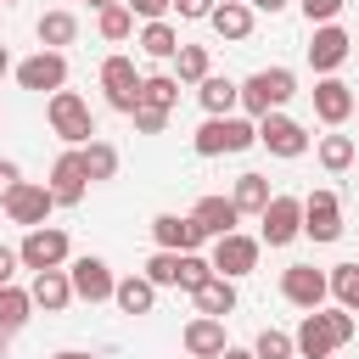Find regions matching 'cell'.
<instances>
[{
  "label": "cell",
  "instance_id": "32",
  "mask_svg": "<svg viewBox=\"0 0 359 359\" xmlns=\"http://www.w3.org/2000/svg\"><path fill=\"white\" fill-rule=\"evenodd\" d=\"M79 157H84L90 185H101V180L118 174V146H112V140H90V146H79Z\"/></svg>",
  "mask_w": 359,
  "mask_h": 359
},
{
  "label": "cell",
  "instance_id": "6",
  "mask_svg": "<svg viewBox=\"0 0 359 359\" xmlns=\"http://www.w3.org/2000/svg\"><path fill=\"white\" fill-rule=\"evenodd\" d=\"M22 269H67V258H73V241H67V230L62 224H34L28 236H22Z\"/></svg>",
  "mask_w": 359,
  "mask_h": 359
},
{
  "label": "cell",
  "instance_id": "1",
  "mask_svg": "<svg viewBox=\"0 0 359 359\" xmlns=\"http://www.w3.org/2000/svg\"><path fill=\"white\" fill-rule=\"evenodd\" d=\"M353 314L337 303V309H309L303 314V325L292 331V342H297V359H331L337 348H348L353 342Z\"/></svg>",
  "mask_w": 359,
  "mask_h": 359
},
{
  "label": "cell",
  "instance_id": "9",
  "mask_svg": "<svg viewBox=\"0 0 359 359\" xmlns=\"http://www.w3.org/2000/svg\"><path fill=\"white\" fill-rule=\"evenodd\" d=\"M0 208H6V219H11V224L34 230V224H50L56 196H50V185H39V180H17V191H11Z\"/></svg>",
  "mask_w": 359,
  "mask_h": 359
},
{
  "label": "cell",
  "instance_id": "42",
  "mask_svg": "<svg viewBox=\"0 0 359 359\" xmlns=\"http://www.w3.org/2000/svg\"><path fill=\"white\" fill-rule=\"evenodd\" d=\"M213 6H219V0H174V11H180L185 22H208V17H213Z\"/></svg>",
  "mask_w": 359,
  "mask_h": 359
},
{
  "label": "cell",
  "instance_id": "27",
  "mask_svg": "<svg viewBox=\"0 0 359 359\" xmlns=\"http://www.w3.org/2000/svg\"><path fill=\"white\" fill-rule=\"evenodd\" d=\"M34 34H39L45 50H62V45L79 39V17H73V11H45V17L34 22Z\"/></svg>",
  "mask_w": 359,
  "mask_h": 359
},
{
  "label": "cell",
  "instance_id": "2",
  "mask_svg": "<svg viewBox=\"0 0 359 359\" xmlns=\"http://www.w3.org/2000/svg\"><path fill=\"white\" fill-rule=\"evenodd\" d=\"M196 157H230V151H247L258 146V118L247 112H224V118H202V129L191 135Z\"/></svg>",
  "mask_w": 359,
  "mask_h": 359
},
{
  "label": "cell",
  "instance_id": "50",
  "mask_svg": "<svg viewBox=\"0 0 359 359\" xmlns=\"http://www.w3.org/2000/svg\"><path fill=\"white\" fill-rule=\"evenodd\" d=\"M84 6H95V11H101V6H112V0H84Z\"/></svg>",
  "mask_w": 359,
  "mask_h": 359
},
{
  "label": "cell",
  "instance_id": "37",
  "mask_svg": "<svg viewBox=\"0 0 359 359\" xmlns=\"http://www.w3.org/2000/svg\"><path fill=\"white\" fill-rule=\"evenodd\" d=\"M146 280H151V286H180V252L157 247V252L146 258Z\"/></svg>",
  "mask_w": 359,
  "mask_h": 359
},
{
  "label": "cell",
  "instance_id": "17",
  "mask_svg": "<svg viewBox=\"0 0 359 359\" xmlns=\"http://www.w3.org/2000/svg\"><path fill=\"white\" fill-rule=\"evenodd\" d=\"M348 50H353V39H348L337 22H320V28H314V39H309V67L325 79V73H337V67L348 62Z\"/></svg>",
  "mask_w": 359,
  "mask_h": 359
},
{
  "label": "cell",
  "instance_id": "15",
  "mask_svg": "<svg viewBox=\"0 0 359 359\" xmlns=\"http://www.w3.org/2000/svg\"><path fill=\"white\" fill-rule=\"evenodd\" d=\"M258 252H264V241H258V236L230 230V236H219V241H213V269H219V275H230V280H241V275H252V269H258Z\"/></svg>",
  "mask_w": 359,
  "mask_h": 359
},
{
  "label": "cell",
  "instance_id": "23",
  "mask_svg": "<svg viewBox=\"0 0 359 359\" xmlns=\"http://www.w3.org/2000/svg\"><path fill=\"white\" fill-rule=\"evenodd\" d=\"M252 17H258V11H252L247 0H219L208 22H213V34H219V39H230V45H241V39L252 34Z\"/></svg>",
  "mask_w": 359,
  "mask_h": 359
},
{
  "label": "cell",
  "instance_id": "36",
  "mask_svg": "<svg viewBox=\"0 0 359 359\" xmlns=\"http://www.w3.org/2000/svg\"><path fill=\"white\" fill-rule=\"evenodd\" d=\"M331 297H337L348 314H359V264H337V269H331Z\"/></svg>",
  "mask_w": 359,
  "mask_h": 359
},
{
  "label": "cell",
  "instance_id": "13",
  "mask_svg": "<svg viewBox=\"0 0 359 359\" xmlns=\"http://www.w3.org/2000/svg\"><path fill=\"white\" fill-rule=\"evenodd\" d=\"M258 146H269V157H303L309 151V129L286 112H264L258 118Z\"/></svg>",
  "mask_w": 359,
  "mask_h": 359
},
{
  "label": "cell",
  "instance_id": "12",
  "mask_svg": "<svg viewBox=\"0 0 359 359\" xmlns=\"http://www.w3.org/2000/svg\"><path fill=\"white\" fill-rule=\"evenodd\" d=\"M303 236L309 241H337L342 236V196L337 191H309L303 196Z\"/></svg>",
  "mask_w": 359,
  "mask_h": 359
},
{
  "label": "cell",
  "instance_id": "39",
  "mask_svg": "<svg viewBox=\"0 0 359 359\" xmlns=\"http://www.w3.org/2000/svg\"><path fill=\"white\" fill-rule=\"evenodd\" d=\"M129 118H135V129H140V135H163V129H168V112H163V107H146V101H140Z\"/></svg>",
  "mask_w": 359,
  "mask_h": 359
},
{
  "label": "cell",
  "instance_id": "46",
  "mask_svg": "<svg viewBox=\"0 0 359 359\" xmlns=\"http://www.w3.org/2000/svg\"><path fill=\"white\" fill-rule=\"evenodd\" d=\"M219 359H258V353H252V348H236V342H230V348H224Z\"/></svg>",
  "mask_w": 359,
  "mask_h": 359
},
{
  "label": "cell",
  "instance_id": "40",
  "mask_svg": "<svg viewBox=\"0 0 359 359\" xmlns=\"http://www.w3.org/2000/svg\"><path fill=\"white\" fill-rule=\"evenodd\" d=\"M303 6V17H309V28H320V22H337V11L348 6V0H297Z\"/></svg>",
  "mask_w": 359,
  "mask_h": 359
},
{
  "label": "cell",
  "instance_id": "35",
  "mask_svg": "<svg viewBox=\"0 0 359 359\" xmlns=\"http://www.w3.org/2000/svg\"><path fill=\"white\" fill-rule=\"evenodd\" d=\"M252 353H258V359H297V342H292V331L264 325V331H258V342H252Z\"/></svg>",
  "mask_w": 359,
  "mask_h": 359
},
{
  "label": "cell",
  "instance_id": "47",
  "mask_svg": "<svg viewBox=\"0 0 359 359\" xmlns=\"http://www.w3.org/2000/svg\"><path fill=\"white\" fill-rule=\"evenodd\" d=\"M50 359H95V353H84V348H62V353H50Z\"/></svg>",
  "mask_w": 359,
  "mask_h": 359
},
{
  "label": "cell",
  "instance_id": "4",
  "mask_svg": "<svg viewBox=\"0 0 359 359\" xmlns=\"http://www.w3.org/2000/svg\"><path fill=\"white\" fill-rule=\"evenodd\" d=\"M45 118H50V135H62L67 146H90L95 140V112L79 90H50L45 95Z\"/></svg>",
  "mask_w": 359,
  "mask_h": 359
},
{
  "label": "cell",
  "instance_id": "24",
  "mask_svg": "<svg viewBox=\"0 0 359 359\" xmlns=\"http://www.w3.org/2000/svg\"><path fill=\"white\" fill-rule=\"evenodd\" d=\"M196 101H202V112H208V118H224V112H236V107H241V84H236V79L208 73V79L196 84Z\"/></svg>",
  "mask_w": 359,
  "mask_h": 359
},
{
  "label": "cell",
  "instance_id": "49",
  "mask_svg": "<svg viewBox=\"0 0 359 359\" xmlns=\"http://www.w3.org/2000/svg\"><path fill=\"white\" fill-rule=\"evenodd\" d=\"M6 348H11V331H0V359H6Z\"/></svg>",
  "mask_w": 359,
  "mask_h": 359
},
{
  "label": "cell",
  "instance_id": "10",
  "mask_svg": "<svg viewBox=\"0 0 359 359\" xmlns=\"http://www.w3.org/2000/svg\"><path fill=\"white\" fill-rule=\"evenodd\" d=\"M11 73H17V84H22V90H39V95L67 90V56H62V50H45V45H39L28 62H17Z\"/></svg>",
  "mask_w": 359,
  "mask_h": 359
},
{
  "label": "cell",
  "instance_id": "22",
  "mask_svg": "<svg viewBox=\"0 0 359 359\" xmlns=\"http://www.w3.org/2000/svg\"><path fill=\"white\" fill-rule=\"evenodd\" d=\"M191 303H196V314L230 320V314H236V280H230V275H208V280L191 292Z\"/></svg>",
  "mask_w": 359,
  "mask_h": 359
},
{
  "label": "cell",
  "instance_id": "19",
  "mask_svg": "<svg viewBox=\"0 0 359 359\" xmlns=\"http://www.w3.org/2000/svg\"><path fill=\"white\" fill-rule=\"evenodd\" d=\"M180 342H185V353H191V359H219V353L230 348V337H224V320H213V314H196V320H185Z\"/></svg>",
  "mask_w": 359,
  "mask_h": 359
},
{
  "label": "cell",
  "instance_id": "7",
  "mask_svg": "<svg viewBox=\"0 0 359 359\" xmlns=\"http://www.w3.org/2000/svg\"><path fill=\"white\" fill-rule=\"evenodd\" d=\"M280 297L292 303V309H325V297H331V275L325 269H314V264H286L280 269Z\"/></svg>",
  "mask_w": 359,
  "mask_h": 359
},
{
  "label": "cell",
  "instance_id": "45",
  "mask_svg": "<svg viewBox=\"0 0 359 359\" xmlns=\"http://www.w3.org/2000/svg\"><path fill=\"white\" fill-rule=\"evenodd\" d=\"M247 6H252V11H269V17H275V11H286L292 0H247Z\"/></svg>",
  "mask_w": 359,
  "mask_h": 359
},
{
  "label": "cell",
  "instance_id": "44",
  "mask_svg": "<svg viewBox=\"0 0 359 359\" xmlns=\"http://www.w3.org/2000/svg\"><path fill=\"white\" fill-rule=\"evenodd\" d=\"M17 269H22V252H17V247H6V241H0V286H6V280H11V275H17Z\"/></svg>",
  "mask_w": 359,
  "mask_h": 359
},
{
  "label": "cell",
  "instance_id": "3",
  "mask_svg": "<svg viewBox=\"0 0 359 359\" xmlns=\"http://www.w3.org/2000/svg\"><path fill=\"white\" fill-rule=\"evenodd\" d=\"M292 95H297V73H292V67H258L252 79H241V112H247V118L280 112Z\"/></svg>",
  "mask_w": 359,
  "mask_h": 359
},
{
  "label": "cell",
  "instance_id": "20",
  "mask_svg": "<svg viewBox=\"0 0 359 359\" xmlns=\"http://www.w3.org/2000/svg\"><path fill=\"white\" fill-rule=\"evenodd\" d=\"M191 219L202 224V236L208 241H219V236H230L236 230V219H241V208L224 196V191H213V196H196V208H191Z\"/></svg>",
  "mask_w": 359,
  "mask_h": 359
},
{
  "label": "cell",
  "instance_id": "31",
  "mask_svg": "<svg viewBox=\"0 0 359 359\" xmlns=\"http://www.w3.org/2000/svg\"><path fill=\"white\" fill-rule=\"evenodd\" d=\"M208 73H213L208 45H180V50H174V79H180V84H202Z\"/></svg>",
  "mask_w": 359,
  "mask_h": 359
},
{
  "label": "cell",
  "instance_id": "30",
  "mask_svg": "<svg viewBox=\"0 0 359 359\" xmlns=\"http://www.w3.org/2000/svg\"><path fill=\"white\" fill-rule=\"evenodd\" d=\"M95 34H101L107 45H118V39H129V34H135V11H129L123 0H112V6H101V11H95Z\"/></svg>",
  "mask_w": 359,
  "mask_h": 359
},
{
  "label": "cell",
  "instance_id": "5",
  "mask_svg": "<svg viewBox=\"0 0 359 359\" xmlns=\"http://www.w3.org/2000/svg\"><path fill=\"white\" fill-rule=\"evenodd\" d=\"M303 236V196H269V208L258 213V241L264 247H292Z\"/></svg>",
  "mask_w": 359,
  "mask_h": 359
},
{
  "label": "cell",
  "instance_id": "28",
  "mask_svg": "<svg viewBox=\"0 0 359 359\" xmlns=\"http://www.w3.org/2000/svg\"><path fill=\"white\" fill-rule=\"evenodd\" d=\"M28 314H34V297H28V286L6 280V286H0V331H22V325H28Z\"/></svg>",
  "mask_w": 359,
  "mask_h": 359
},
{
  "label": "cell",
  "instance_id": "18",
  "mask_svg": "<svg viewBox=\"0 0 359 359\" xmlns=\"http://www.w3.org/2000/svg\"><path fill=\"white\" fill-rule=\"evenodd\" d=\"M151 241L168 247V252H196L208 236H202V224H196L191 213H185V219H180V213H157V219H151Z\"/></svg>",
  "mask_w": 359,
  "mask_h": 359
},
{
  "label": "cell",
  "instance_id": "34",
  "mask_svg": "<svg viewBox=\"0 0 359 359\" xmlns=\"http://www.w3.org/2000/svg\"><path fill=\"white\" fill-rule=\"evenodd\" d=\"M314 157H320V168H331V174H342V168L353 163V135H320V146H314Z\"/></svg>",
  "mask_w": 359,
  "mask_h": 359
},
{
  "label": "cell",
  "instance_id": "51",
  "mask_svg": "<svg viewBox=\"0 0 359 359\" xmlns=\"http://www.w3.org/2000/svg\"><path fill=\"white\" fill-rule=\"evenodd\" d=\"M0 6H17V0H0Z\"/></svg>",
  "mask_w": 359,
  "mask_h": 359
},
{
  "label": "cell",
  "instance_id": "8",
  "mask_svg": "<svg viewBox=\"0 0 359 359\" xmlns=\"http://www.w3.org/2000/svg\"><path fill=\"white\" fill-rule=\"evenodd\" d=\"M67 280H73V297H79V303H107V297H112V286H118L112 264H107V258H95V252L67 258Z\"/></svg>",
  "mask_w": 359,
  "mask_h": 359
},
{
  "label": "cell",
  "instance_id": "14",
  "mask_svg": "<svg viewBox=\"0 0 359 359\" xmlns=\"http://www.w3.org/2000/svg\"><path fill=\"white\" fill-rule=\"evenodd\" d=\"M50 196H56V208H79L84 202V191H90V174H84V157H79V146H67L56 163H50Z\"/></svg>",
  "mask_w": 359,
  "mask_h": 359
},
{
  "label": "cell",
  "instance_id": "21",
  "mask_svg": "<svg viewBox=\"0 0 359 359\" xmlns=\"http://www.w3.org/2000/svg\"><path fill=\"white\" fill-rule=\"evenodd\" d=\"M28 297H34V309H45V314H62V309L73 303V280H67V269H34V286H28Z\"/></svg>",
  "mask_w": 359,
  "mask_h": 359
},
{
  "label": "cell",
  "instance_id": "41",
  "mask_svg": "<svg viewBox=\"0 0 359 359\" xmlns=\"http://www.w3.org/2000/svg\"><path fill=\"white\" fill-rule=\"evenodd\" d=\"M123 6H129L140 22H157V17H168V11H174V0H123Z\"/></svg>",
  "mask_w": 359,
  "mask_h": 359
},
{
  "label": "cell",
  "instance_id": "48",
  "mask_svg": "<svg viewBox=\"0 0 359 359\" xmlns=\"http://www.w3.org/2000/svg\"><path fill=\"white\" fill-rule=\"evenodd\" d=\"M6 73H11V56H6V45H0V79H6Z\"/></svg>",
  "mask_w": 359,
  "mask_h": 359
},
{
  "label": "cell",
  "instance_id": "11",
  "mask_svg": "<svg viewBox=\"0 0 359 359\" xmlns=\"http://www.w3.org/2000/svg\"><path fill=\"white\" fill-rule=\"evenodd\" d=\"M101 90H107V107L129 118L140 107V73H135V62L129 56H107L101 62Z\"/></svg>",
  "mask_w": 359,
  "mask_h": 359
},
{
  "label": "cell",
  "instance_id": "16",
  "mask_svg": "<svg viewBox=\"0 0 359 359\" xmlns=\"http://www.w3.org/2000/svg\"><path fill=\"white\" fill-rule=\"evenodd\" d=\"M353 112H359V95H353V90H348L337 73H325V79L314 84V118L337 129V123H348Z\"/></svg>",
  "mask_w": 359,
  "mask_h": 359
},
{
  "label": "cell",
  "instance_id": "38",
  "mask_svg": "<svg viewBox=\"0 0 359 359\" xmlns=\"http://www.w3.org/2000/svg\"><path fill=\"white\" fill-rule=\"evenodd\" d=\"M208 275H219L213 258H202V252H180V292H196Z\"/></svg>",
  "mask_w": 359,
  "mask_h": 359
},
{
  "label": "cell",
  "instance_id": "33",
  "mask_svg": "<svg viewBox=\"0 0 359 359\" xmlns=\"http://www.w3.org/2000/svg\"><path fill=\"white\" fill-rule=\"evenodd\" d=\"M140 101L174 112V101H180V79H174V73H146V79H140Z\"/></svg>",
  "mask_w": 359,
  "mask_h": 359
},
{
  "label": "cell",
  "instance_id": "25",
  "mask_svg": "<svg viewBox=\"0 0 359 359\" xmlns=\"http://www.w3.org/2000/svg\"><path fill=\"white\" fill-rule=\"evenodd\" d=\"M185 39H180V28L168 22V17H157V22H146L140 28V50L151 56V62H174V50H180Z\"/></svg>",
  "mask_w": 359,
  "mask_h": 359
},
{
  "label": "cell",
  "instance_id": "29",
  "mask_svg": "<svg viewBox=\"0 0 359 359\" xmlns=\"http://www.w3.org/2000/svg\"><path fill=\"white\" fill-rule=\"evenodd\" d=\"M269 196H275V191H269V180H264V174H236V185H230V202H236L241 213H264V208H269Z\"/></svg>",
  "mask_w": 359,
  "mask_h": 359
},
{
  "label": "cell",
  "instance_id": "43",
  "mask_svg": "<svg viewBox=\"0 0 359 359\" xmlns=\"http://www.w3.org/2000/svg\"><path fill=\"white\" fill-rule=\"evenodd\" d=\"M17 180H22V168H17L11 157H0V202H6L11 191H17Z\"/></svg>",
  "mask_w": 359,
  "mask_h": 359
},
{
  "label": "cell",
  "instance_id": "26",
  "mask_svg": "<svg viewBox=\"0 0 359 359\" xmlns=\"http://www.w3.org/2000/svg\"><path fill=\"white\" fill-rule=\"evenodd\" d=\"M112 303H118L123 314H151V303H157V286H151L146 275H123V280L112 286Z\"/></svg>",
  "mask_w": 359,
  "mask_h": 359
}]
</instances>
